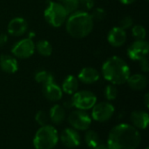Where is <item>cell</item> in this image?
I'll use <instances>...</instances> for the list:
<instances>
[{
  "instance_id": "cell-4",
  "label": "cell",
  "mask_w": 149,
  "mask_h": 149,
  "mask_svg": "<svg viewBox=\"0 0 149 149\" xmlns=\"http://www.w3.org/2000/svg\"><path fill=\"white\" fill-rule=\"evenodd\" d=\"M58 134L57 129L52 125L40 127L33 138L35 149H53L58 144Z\"/></svg>"
},
{
  "instance_id": "cell-19",
  "label": "cell",
  "mask_w": 149,
  "mask_h": 149,
  "mask_svg": "<svg viewBox=\"0 0 149 149\" xmlns=\"http://www.w3.org/2000/svg\"><path fill=\"white\" fill-rule=\"evenodd\" d=\"M65 117H66V111L62 106L56 104L50 109L49 118L52 123L56 125H59L62 122H64Z\"/></svg>"
},
{
  "instance_id": "cell-6",
  "label": "cell",
  "mask_w": 149,
  "mask_h": 149,
  "mask_svg": "<svg viewBox=\"0 0 149 149\" xmlns=\"http://www.w3.org/2000/svg\"><path fill=\"white\" fill-rule=\"evenodd\" d=\"M72 101L74 107L79 110L86 111L93 108V107L97 103V97L91 91H77L73 94Z\"/></svg>"
},
{
  "instance_id": "cell-12",
  "label": "cell",
  "mask_w": 149,
  "mask_h": 149,
  "mask_svg": "<svg viewBox=\"0 0 149 149\" xmlns=\"http://www.w3.org/2000/svg\"><path fill=\"white\" fill-rule=\"evenodd\" d=\"M27 28H28V24L26 20L21 17H17L12 18L9 22L7 26V31L9 34L12 36L19 37L26 32Z\"/></svg>"
},
{
  "instance_id": "cell-9",
  "label": "cell",
  "mask_w": 149,
  "mask_h": 149,
  "mask_svg": "<svg viewBox=\"0 0 149 149\" xmlns=\"http://www.w3.org/2000/svg\"><path fill=\"white\" fill-rule=\"evenodd\" d=\"M114 111L113 105L109 102L96 103L93 107L92 118L98 122H106L113 117Z\"/></svg>"
},
{
  "instance_id": "cell-15",
  "label": "cell",
  "mask_w": 149,
  "mask_h": 149,
  "mask_svg": "<svg viewBox=\"0 0 149 149\" xmlns=\"http://www.w3.org/2000/svg\"><path fill=\"white\" fill-rule=\"evenodd\" d=\"M100 75L97 69L87 66L81 69V71L78 75V79L84 84L90 85L97 82L100 79Z\"/></svg>"
},
{
  "instance_id": "cell-37",
  "label": "cell",
  "mask_w": 149,
  "mask_h": 149,
  "mask_svg": "<svg viewBox=\"0 0 149 149\" xmlns=\"http://www.w3.org/2000/svg\"><path fill=\"white\" fill-rule=\"evenodd\" d=\"M145 149H148V148H145Z\"/></svg>"
},
{
  "instance_id": "cell-2",
  "label": "cell",
  "mask_w": 149,
  "mask_h": 149,
  "mask_svg": "<svg viewBox=\"0 0 149 149\" xmlns=\"http://www.w3.org/2000/svg\"><path fill=\"white\" fill-rule=\"evenodd\" d=\"M101 72L105 79L111 84L123 85L130 76V68L127 62L118 56L107 58L102 65Z\"/></svg>"
},
{
  "instance_id": "cell-32",
  "label": "cell",
  "mask_w": 149,
  "mask_h": 149,
  "mask_svg": "<svg viewBox=\"0 0 149 149\" xmlns=\"http://www.w3.org/2000/svg\"><path fill=\"white\" fill-rule=\"evenodd\" d=\"M7 41H8V36L4 33H1L0 34V47L5 45Z\"/></svg>"
},
{
  "instance_id": "cell-13",
  "label": "cell",
  "mask_w": 149,
  "mask_h": 149,
  "mask_svg": "<svg viewBox=\"0 0 149 149\" xmlns=\"http://www.w3.org/2000/svg\"><path fill=\"white\" fill-rule=\"evenodd\" d=\"M127 40V32L120 26L113 27L107 34V41L113 47H120Z\"/></svg>"
},
{
  "instance_id": "cell-33",
  "label": "cell",
  "mask_w": 149,
  "mask_h": 149,
  "mask_svg": "<svg viewBox=\"0 0 149 149\" xmlns=\"http://www.w3.org/2000/svg\"><path fill=\"white\" fill-rule=\"evenodd\" d=\"M65 109H71L72 107H73V104H72V100H66L64 103H63V106H62Z\"/></svg>"
},
{
  "instance_id": "cell-22",
  "label": "cell",
  "mask_w": 149,
  "mask_h": 149,
  "mask_svg": "<svg viewBox=\"0 0 149 149\" xmlns=\"http://www.w3.org/2000/svg\"><path fill=\"white\" fill-rule=\"evenodd\" d=\"M35 80L38 83H40L42 85L45 84H48L51 82H54V76L52 72H47L45 70H41V71H38L35 73Z\"/></svg>"
},
{
  "instance_id": "cell-26",
  "label": "cell",
  "mask_w": 149,
  "mask_h": 149,
  "mask_svg": "<svg viewBox=\"0 0 149 149\" xmlns=\"http://www.w3.org/2000/svg\"><path fill=\"white\" fill-rule=\"evenodd\" d=\"M104 94H105V97L107 100H109V101L114 100L118 96V89L113 84L107 85L105 88Z\"/></svg>"
},
{
  "instance_id": "cell-5",
  "label": "cell",
  "mask_w": 149,
  "mask_h": 149,
  "mask_svg": "<svg viewBox=\"0 0 149 149\" xmlns=\"http://www.w3.org/2000/svg\"><path fill=\"white\" fill-rule=\"evenodd\" d=\"M68 15L69 14L62 4L58 2H54L52 0L48 1V4L44 11V17L47 23L55 28L62 26L65 24Z\"/></svg>"
},
{
  "instance_id": "cell-17",
  "label": "cell",
  "mask_w": 149,
  "mask_h": 149,
  "mask_svg": "<svg viewBox=\"0 0 149 149\" xmlns=\"http://www.w3.org/2000/svg\"><path fill=\"white\" fill-rule=\"evenodd\" d=\"M0 68L6 73H15L18 70V63L14 56L2 54L0 56Z\"/></svg>"
},
{
  "instance_id": "cell-11",
  "label": "cell",
  "mask_w": 149,
  "mask_h": 149,
  "mask_svg": "<svg viewBox=\"0 0 149 149\" xmlns=\"http://www.w3.org/2000/svg\"><path fill=\"white\" fill-rule=\"evenodd\" d=\"M60 141L67 148H75L81 143V138L79 132L71 127H67L61 132Z\"/></svg>"
},
{
  "instance_id": "cell-10",
  "label": "cell",
  "mask_w": 149,
  "mask_h": 149,
  "mask_svg": "<svg viewBox=\"0 0 149 149\" xmlns=\"http://www.w3.org/2000/svg\"><path fill=\"white\" fill-rule=\"evenodd\" d=\"M149 52V44L145 40H136L132 43L127 49V55L132 60L140 61L148 58Z\"/></svg>"
},
{
  "instance_id": "cell-21",
  "label": "cell",
  "mask_w": 149,
  "mask_h": 149,
  "mask_svg": "<svg viewBox=\"0 0 149 149\" xmlns=\"http://www.w3.org/2000/svg\"><path fill=\"white\" fill-rule=\"evenodd\" d=\"M35 50H37L41 56L49 57L52 52V46L49 41L42 39L39 40L37 45H35Z\"/></svg>"
},
{
  "instance_id": "cell-18",
  "label": "cell",
  "mask_w": 149,
  "mask_h": 149,
  "mask_svg": "<svg viewBox=\"0 0 149 149\" xmlns=\"http://www.w3.org/2000/svg\"><path fill=\"white\" fill-rule=\"evenodd\" d=\"M127 83L135 91H141L147 87L148 86V78L141 73H136L134 75H130Z\"/></svg>"
},
{
  "instance_id": "cell-34",
  "label": "cell",
  "mask_w": 149,
  "mask_h": 149,
  "mask_svg": "<svg viewBox=\"0 0 149 149\" xmlns=\"http://www.w3.org/2000/svg\"><path fill=\"white\" fill-rule=\"evenodd\" d=\"M93 149H108V147L106 143H103V142H99L94 148Z\"/></svg>"
},
{
  "instance_id": "cell-27",
  "label": "cell",
  "mask_w": 149,
  "mask_h": 149,
  "mask_svg": "<svg viewBox=\"0 0 149 149\" xmlns=\"http://www.w3.org/2000/svg\"><path fill=\"white\" fill-rule=\"evenodd\" d=\"M35 120L36 122L40 126V127H43V126H45L48 124V121H49V115L46 113V112L45 111H38L36 115H35Z\"/></svg>"
},
{
  "instance_id": "cell-24",
  "label": "cell",
  "mask_w": 149,
  "mask_h": 149,
  "mask_svg": "<svg viewBox=\"0 0 149 149\" xmlns=\"http://www.w3.org/2000/svg\"><path fill=\"white\" fill-rule=\"evenodd\" d=\"M60 4L66 10L68 14H71L78 10L79 4V0H58Z\"/></svg>"
},
{
  "instance_id": "cell-38",
  "label": "cell",
  "mask_w": 149,
  "mask_h": 149,
  "mask_svg": "<svg viewBox=\"0 0 149 149\" xmlns=\"http://www.w3.org/2000/svg\"><path fill=\"white\" fill-rule=\"evenodd\" d=\"M48 1H51V0H48Z\"/></svg>"
},
{
  "instance_id": "cell-30",
  "label": "cell",
  "mask_w": 149,
  "mask_h": 149,
  "mask_svg": "<svg viewBox=\"0 0 149 149\" xmlns=\"http://www.w3.org/2000/svg\"><path fill=\"white\" fill-rule=\"evenodd\" d=\"M95 0H79V4L82 7V10H92L94 6Z\"/></svg>"
},
{
  "instance_id": "cell-31",
  "label": "cell",
  "mask_w": 149,
  "mask_h": 149,
  "mask_svg": "<svg viewBox=\"0 0 149 149\" xmlns=\"http://www.w3.org/2000/svg\"><path fill=\"white\" fill-rule=\"evenodd\" d=\"M140 66H141V69L142 70V72H148L149 65L148 58H145L140 60Z\"/></svg>"
},
{
  "instance_id": "cell-7",
  "label": "cell",
  "mask_w": 149,
  "mask_h": 149,
  "mask_svg": "<svg viewBox=\"0 0 149 149\" xmlns=\"http://www.w3.org/2000/svg\"><path fill=\"white\" fill-rule=\"evenodd\" d=\"M68 122L77 131H86L92 124V118L83 110H74L68 115Z\"/></svg>"
},
{
  "instance_id": "cell-29",
  "label": "cell",
  "mask_w": 149,
  "mask_h": 149,
  "mask_svg": "<svg viewBox=\"0 0 149 149\" xmlns=\"http://www.w3.org/2000/svg\"><path fill=\"white\" fill-rule=\"evenodd\" d=\"M119 24L120 28L126 31L127 29H129L134 25V20L130 16H126L120 21Z\"/></svg>"
},
{
  "instance_id": "cell-16",
  "label": "cell",
  "mask_w": 149,
  "mask_h": 149,
  "mask_svg": "<svg viewBox=\"0 0 149 149\" xmlns=\"http://www.w3.org/2000/svg\"><path fill=\"white\" fill-rule=\"evenodd\" d=\"M130 120L133 124L132 126L134 127L136 129L145 130L149 124V115L145 111H134L131 113Z\"/></svg>"
},
{
  "instance_id": "cell-25",
  "label": "cell",
  "mask_w": 149,
  "mask_h": 149,
  "mask_svg": "<svg viewBox=\"0 0 149 149\" xmlns=\"http://www.w3.org/2000/svg\"><path fill=\"white\" fill-rule=\"evenodd\" d=\"M132 34L137 40H142L146 38L147 31L144 26L141 24H135L132 26Z\"/></svg>"
},
{
  "instance_id": "cell-23",
  "label": "cell",
  "mask_w": 149,
  "mask_h": 149,
  "mask_svg": "<svg viewBox=\"0 0 149 149\" xmlns=\"http://www.w3.org/2000/svg\"><path fill=\"white\" fill-rule=\"evenodd\" d=\"M85 141L89 148H93L100 141V140L97 132L94 130H86L85 134Z\"/></svg>"
},
{
  "instance_id": "cell-20",
  "label": "cell",
  "mask_w": 149,
  "mask_h": 149,
  "mask_svg": "<svg viewBox=\"0 0 149 149\" xmlns=\"http://www.w3.org/2000/svg\"><path fill=\"white\" fill-rule=\"evenodd\" d=\"M79 88V79L73 75H68L62 83V91L67 94H74Z\"/></svg>"
},
{
  "instance_id": "cell-3",
  "label": "cell",
  "mask_w": 149,
  "mask_h": 149,
  "mask_svg": "<svg viewBox=\"0 0 149 149\" xmlns=\"http://www.w3.org/2000/svg\"><path fill=\"white\" fill-rule=\"evenodd\" d=\"M65 21L68 34L75 38H83L88 36L93 29V20L91 15L82 10H77L71 13Z\"/></svg>"
},
{
  "instance_id": "cell-35",
  "label": "cell",
  "mask_w": 149,
  "mask_h": 149,
  "mask_svg": "<svg viewBox=\"0 0 149 149\" xmlns=\"http://www.w3.org/2000/svg\"><path fill=\"white\" fill-rule=\"evenodd\" d=\"M144 100H145V106L147 108L149 107V94L148 93H146L145 94V97H144Z\"/></svg>"
},
{
  "instance_id": "cell-14",
  "label": "cell",
  "mask_w": 149,
  "mask_h": 149,
  "mask_svg": "<svg viewBox=\"0 0 149 149\" xmlns=\"http://www.w3.org/2000/svg\"><path fill=\"white\" fill-rule=\"evenodd\" d=\"M42 93L45 98L52 102L58 101L63 97V91L60 86H58L54 82L43 85Z\"/></svg>"
},
{
  "instance_id": "cell-36",
  "label": "cell",
  "mask_w": 149,
  "mask_h": 149,
  "mask_svg": "<svg viewBox=\"0 0 149 149\" xmlns=\"http://www.w3.org/2000/svg\"><path fill=\"white\" fill-rule=\"evenodd\" d=\"M120 3H122L123 4H131L133 3H134L136 0H119Z\"/></svg>"
},
{
  "instance_id": "cell-28",
  "label": "cell",
  "mask_w": 149,
  "mask_h": 149,
  "mask_svg": "<svg viewBox=\"0 0 149 149\" xmlns=\"http://www.w3.org/2000/svg\"><path fill=\"white\" fill-rule=\"evenodd\" d=\"M90 15H91V17H92L93 21L94 20L95 21H102V20H104L106 18L107 12H106V10L103 8L100 7V8H95L93 10L92 14H90Z\"/></svg>"
},
{
  "instance_id": "cell-8",
  "label": "cell",
  "mask_w": 149,
  "mask_h": 149,
  "mask_svg": "<svg viewBox=\"0 0 149 149\" xmlns=\"http://www.w3.org/2000/svg\"><path fill=\"white\" fill-rule=\"evenodd\" d=\"M35 52V44L29 38H23L17 42L11 48V53L18 58H28L33 55Z\"/></svg>"
},
{
  "instance_id": "cell-1",
  "label": "cell",
  "mask_w": 149,
  "mask_h": 149,
  "mask_svg": "<svg viewBox=\"0 0 149 149\" xmlns=\"http://www.w3.org/2000/svg\"><path fill=\"white\" fill-rule=\"evenodd\" d=\"M141 141L138 129L129 124H119L110 130L107 145L108 149H137Z\"/></svg>"
}]
</instances>
